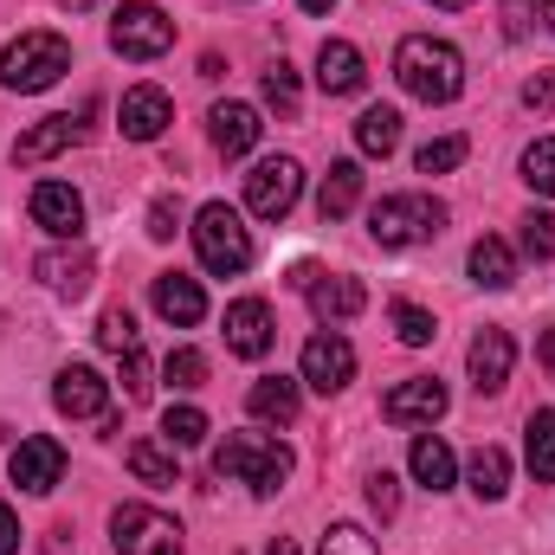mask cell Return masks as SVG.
Listing matches in <instances>:
<instances>
[{
  "mask_svg": "<svg viewBox=\"0 0 555 555\" xmlns=\"http://www.w3.org/2000/svg\"><path fill=\"white\" fill-rule=\"evenodd\" d=\"M168 124H175V104H168V91H155V85H137V91L124 98V111H117V130L130 142H155Z\"/></svg>",
  "mask_w": 555,
  "mask_h": 555,
  "instance_id": "15",
  "label": "cell"
},
{
  "mask_svg": "<svg viewBox=\"0 0 555 555\" xmlns=\"http://www.w3.org/2000/svg\"><path fill=\"white\" fill-rule=\"evenodd\" d=\"M304 291H310V310H317V317H336V323H349V317L369 310L362 278H310Z\"/></svg>",
  "mask_w": 555,
  "mask_h": 555,
  "instance_id": "20",
  "label": "cell"
},
{
  "mask_svg": "<svg viewBox=\"0 0 555 555\" xmlns=\"http://www.w3.org/2000/svg\"><path fill=\"white\" fill-rule=\"evenodd\" d=\"M323 555H375V537H369L362 524H330V537H323Z\"/></svg>",
  "mask_w": 555,
  "mask_h": 555,
  "instance_id": "37",
  "label": "cell"
},
{
  "mask_svg": "<svg viewBox=\"0 0 555 555\" xmlns=\"http://www.w3.org/2000/svg\"><path fill=\"white\" fill-rule=\"evenodd\" d=\"M33 272L46 278L59 297H85V291H91V259H85V253H72V259H65V253H46Z\"/></svg>",
  "mask_w": 555,
  "mask_h": 555,
  "instance_id": "26",
  "label": "cell"
},
{
  "mask_svg": "<svg viewBox=\"0 0 555 555\" xmlns=\"http://www.w3.org/2000/svg\"><path fill=\"white\" fill-rule=\"evenodd\" d=\"M13 550H20V517L0 504V555H13Z\"/></svg>",
  "mask_w": 555,
  "mask_h": 555,
  "instance_id": "45",
  "label": "cell"
},
{
  "mask_svg": "<svg viewBox=\"0 0 555 555\" xmlns=\"http://www.w3.org/2000/svg\"><path fill=\"white\" fill-rule=\"evenodd\" d=\"M72 72V46L59 33H20L7 52H0V85L7 91H46Z\"/></svg>",
  "mask_w": 555,
  "mask_h": 555,
  "instance_id": "4",
  "label": "cell"
},
{
  "mask_svg": "<svg viewBox=\"0 0 555 555\" xmlns=\"http://www.w3.org/2000/svg\"><path fill=\"white\" fill-rule=\"evenodd\" d=\"M124 459H130V472H137L142 485H155V491H162V485H175V459H168L155 439H130V452H124Z\"/></svg>",
  "mask_w": 555,
  "mask_h": 555,
  "instance_id": "30",
  "label": "cell"
},
{
  "mask_svg": "<svg viewBox=\"0 0 555 555\" xmlns=\"http://www.w3.org/2000/svg\"><path fill=\"white\" fill-rule=\"evenodd\" d=\"M78 137H85V124H78V117H46L39 130H26V137L13 142V162H20V168H33V162H46V155L72 149Z\"/></svg>",
  "mask_w": 555,
  "mask_h": 555,
  "instance_id": "21",
  "label": "cell"
},
{
  "mask_svg": "<svg viewBox=\"0 0 555 555\" xmlns=\"http://www.w3.org/2000/svg\"><path fill=\"white\" fill-rule=\"evenodd\" d=\"M33 227H46L59 240H78L85 233V194L65 188V181H39L33 188Z\"/></svg>",
  "mask_w": 555,
  "mask_h": 555,
  "instance_id": "12",
  "label": "cell"
},
{
  "mask_svg": "<svg viewBox=\"0 0 555 555\" xmlns=\"http://www.w3.org/2000/svg\"><path fill=\"white\" fill-rule=\"evenodd\" d=\"M304 382H310L317 395H343V388L356 382V349H349L336 330H317V336L304 343Z\"/></svg>",
  "mask_w": 555,
  "mask_h": 555,
  "instance_id": "9",
  "label": "cell"
},
{
  "mask_svg": "<svg viewBox=\"0 0 555 555\" xmlns=\"http://www.w3.org/2000/svg\"><path fill=\"white\" fill-rule=\"evenodd\" d=\"M168 382L175 388H201L207 382V356L201 349H168Z\"/></svg>",
  "mask_w": 555,
  "mask_h": 555,
  "instance_id": "38",
  "label": "cell"
},
{
  "mask_svg": "<svg viewBox=\"0 0 555 555\" xmlns=\"http://www.w3.org/2000/svg\"><path fill=\"white\" fill-rule=\"evenodd\" d=\"M524 253L543 266V259H555V214H530L524 220Z\"/></svg>",
  "mask_w": 555,
  "mask_h": 555,
  "instance_id": "39",
  "label": "cell"
},
{
  "mask_svg": "<svg viewBox=\"0 0 555 555\" xmlns=\"http://www.w3.org/2000/svg\"><path fill=\"white\" fill-rule=\"evenodd\" d=\"M266 555H297V543H291V537H272V550Z\"/></svg>",
  "mask_w": 555,
  "mask_h": 555,
  "instance_id": "47",
  "label": "cell"
},
{
  "mask_svg": "<svg viewBox=\"0 0 555 555\" xmlns=\"http://www.w3.org/2000/svg\"><path fill=\"white\" fill-rule=\"evenodd\" d=\"M543 20H550V33H555V0H543Z\"/></svg>",
  "mask_w": 555,
  "mask_h": 555,
  "instance_id": "49",
  "label": "cell"
},
{
  "mask_svg": "<svg viewBox=\"0 0 555 555\" xmlns=\"http://www.w3.org/2000/svg\"><path fill=\"white\" fill-rule=\"evenodd\" d=\"M433 7H452V13H459V7H472V0H433Z\"/></svg>",
  "mask_w": 555,
  "mask_h": 555,
  "instance_id": "51",
  "label": "cell"
},
{
  "mask_svg": "<svg viewBox=\"0 0 555 555\" xmlns=\"http://www.w3.org/2000/svg\"><path fill=\"white\" fill-rule=\"evenodd\" d=\"M162 433H168V446H201L207 439V414L201 408H168L162 414Z\"/></svg>",
  "mask_w": 555,
  "mask_h": 555,
  "instance_id": "35",
  "label": "cell"
},
{
  "mask_svg": "<svg viewBox=\"0 0 555 555\" xmlns=\"http://www.w3.org/2000/svg\"><path fill=\"white\" fill-rule=\"evenodd\" d=\"M465 362H472V388H478V395H498V388L511 382V362H517V343H511V330H478Z\"/></svg>",
  "mask_w": 555,
  "mask_h": 555,
  "instance_id": "14",
  "label": "cell"
},
{
  "mask_svg": "<svg viewBox=\"0 0 555 555\" xmlns=\"http://www.w3.org/2000/svg\"><path fill=\"white\" fill-rule=\"evenodd\" d=\"M207 124H214V149H220V155H253L259 137H266V124H259L253 104H214Z\"/></svg>",
  "mask_w": 555,
  "mask_h": 555,
  "instance_id": "18",
  "label": "cell"
},
{
  "mask_svg": "<svg viewBox=\"0 0 555 555\" xmlns=\"http://www.w3.org/2000/svg\"><path fill=\"white\" fill-rule=\"evenodd\" d=\"M524 104H530V111H555V65H550V72H537V78L524 85Z\"/></svg>",
  "mask_w": 555,
  "mask_h": 555,
  "instance_id": "42",
  "label": "cell"
},
{
  "mask_svg": "<svg viewBox=\"0 0 555 555\" xmlns=\"http://www.w3.org/2000/svg\"><path fill=\"white\" fill-rule=\"evenodd\" d=\"M246 408H253V420H278V426H291V420H297V382H284V375L253 382Z\"/></svg>",
  "mask_w": 555,
  "mask_h": 555,
  "instance_id": "24",
  "label": "cell"
},
{
  "mask_svg": "<svg viewBox=\"0 0 555 555\" xmlns=\"http://www.w3.org/2000/svg\"><path fill=\"white\" fill-rule=\"evenodd\" d=\"M98 343H104L111 356H130V349H137V317H130V310H104Z\"/></svg>",
  "mask_w": 555,
  "mask_h": 555,
  "instance_id": "36",
  "label": "cell"
},
{
  "mask_svg": "<svg viewBox=\"0 0 555 555\" xmlns=\"http://www.w3.org/2000/svg\"><path fill=\"white\" fill-rule=\"evenodd\" d=\"M227 349L246 356V362H259V356L272 349V304H266V297H240V304L227 310Z\"/></svg>",
  "mask_w": 555,
  "mask_h": 555,
  "instance_id": "13",
  "label": "cell"
},
{
  "mask_svg": "<svg viewBox=\"0 0 555 555\" xmlns=\"http://www.w3.org/2000/svg\"><path fill=\"white\" fill-rule=\"evenodd\" d=\"M446 227V207L433 201V194H388L375 214H369V233L382 240V246H420V240H433Z\"/></svg>",
  "mask_w": 555,
  "mask_h": 555,
  "instance_id": "5",
  "label": "cell"
},
{
  "mask_svg": "<svg viewBox=\"0 0 555 555\" xmlns=\"http://www.w3.org/2000/svg\"><path fill=\"white\" fill-rule=\"evenodd\" d=\"M504 33H511V39L530 33V0H504Z\"/></svg>",
  "mask_w": 555,
  "mask_h": 555,
  "instance_id": "44",
  "label": "cell"
},
{
  "mask_svg": "<svg viewBox=\"0 0 555 555\" xmlns=\"http://www.w3.org/2000/svg\"><path fill=\"white\" fill-rule=\"evenodd\" d=\"M65 7H72V13H85V7H98V0H65Z\"/></svg>",
  "mask_w": 555,
  "mask_h": 555,
  "instance_id": "50",
  "label": "cell"
},
{
  "mask_svg": "<svg viewBox=\"0 0 555 555\" xmlns=\"http://www.w3.org/2000/svg\"><path fill=\"white\" fill-rule=\"evenodd\" d=\"M472 278H478L485 291H511V284H517V253L485 233V240L472 246Z\"/></svg>",
  "mask_w": 555,
  "mask_h": 555,
  "instance_id": "23",
  "label": "cell"
},
{
  "mask_svg": "<svg viewBox=\"0 0 555 555\" xmlns=\"http://www.w3.org/2000/svg\"><path fill=\"white\" fill-rule=\"evenodd\" d=\"M356 201H362V168H356V162H330L323 194H317L323 220H349V214H356Z\"/></svg>",
  "mask_w": 555,
  "mask_h": 555,
  "instance_id": "22",
  "label": "cell"
},
{
  "mask_svg": "<svg viewBox=\"0 0 555 555\" xmlns=\"http://www.w3.org/2000/svg\"><path fill=\"white\" fill-rule=\"evenodd\" d=\"M414 478L426 491H446V485H452V446H446L439 433H420L414 439Z\"/></svg>",
  "mask_w": 555,
  "mask_h": 555,
  "instance_id": "28",
  "label": "cell"
},
{
  "mask_svg": "<svg viewBox=\"0 0 555 555\" xmlns=\"http://www.w3.org/2000/svg\"><path fill=\"white\" fill-rule=\"evenodd\" d=\"M111 46L124 59H162L175 46V20L162 7H149V0H124L117 20H111Z\"/></svg>",
  "mask_w": 555,
  "mask_h": 555,
  "instance_id": "6",
  "label": "cell"
},
{
  "mask_svg": "<svg viewBox=\"0 0 555 555\" xmlns=\"http://www.w3.org/2000/svg\"><path fill=\"white\" fill-rule=\"evenodd\" d=\"M524 452H530L537 485H555V408H537V414H530V439H524Z\"/></svg>",
  "mask_w": 555,
  "mask_h": 555,
  "instance_id": "29",
  "label": "cell"
},
{
  "mask_svg": "<svg viewBox=\"0 0 555 555\" xmlns=\"http://www.w3.org/2000/svg\"><path fill=\"white\" fill-rule=\"evenodd\" d=\"M362 78H369L362 52H356L349 39H323V52H317V85H323L330 98H349V91H362Z\"/></svg>",
  "mask_w": 555,
  "mask_h": 555,
  "instance_id": "17",
  "label": "cell"
},
{
  "mask_svg": "<svg viewBox=\"0 0 555 555\" xmlns=\"http://www.w3.org/2000/svg\"><path fill=\"white\" fill-rule=\"evenodd\" d=\"M524 181H530L537 194H550V201H555V137H543V142H530V149H524Z\"/></svg>",
  "mask_w": 555,
  "mask_h": 555,
  "instance_id": "32",
  "label": "cell"
},
{
  "mask_svg": "<svg viewBox=\"0 0 555 555\" xmlns=\"http://www.w3.org/2000/svg\"><path fill=\"white\" fill-rule=\"evenodd\" d=\"M124 388H130V395H149V356H142V343L137 349H130V356H124Z\"/></svg>",
  "mask_w": 555,
  "mask_h": 555,
  "instance_id": "43",
  "label": "cell"
},
{
  "mask_svg": "<svg viewBox=\"0 0 555 555\" xmlns=\"http://www.w3.org/2000/svg\"><path fill=\"white\" fill-rule=\"evenodd\" d=\"M188 233H194V253H201V266L214 278H240L253 266V233H246V220L227 201H207Z\"/></svg>",
  "mask_w": 555,
  "mask_h": 555,
  "instance_id": "3",
  "label": "cell"
},
{
  "mask_svg": "<svg viewBox=\"0 0 555 555\" xmlns=\"http://www.w3.org/2000/svg\"><path fill=\"white\" fill-rule=\"evenodd\" d=\"M175 227H181V201H175V194H155V207H149V240H175Z\"/></svg>",
  "mask_w": 555,
  "mask_h": 555,
  "instance_id": "40",
  "label": "cell"
},
{
  "mask_svg": "<svg viewBox=\"0 0 555 555\" xmlns=\"http://www.w3.org/2000/svg\"><path fill=\"white\" fill-rule=\"evenodd\" d=\"M297 7H304V13H330L336 0H297Z\"/></svg>",
  "mask_w": 555,
  "mask_h": 555,
  "instance_id": "48",
  "label": "cell"
},
{
  "mask_svg": "<svg viewBox=\"0 0 555 555\" xmlns=\"http://www.w3.org/2000/svg\"><path fill=\"white\" fill-rule=\"evenodd\" d=\"M382 414L395 420V426H408V420H439V414H446V382H433V375L401 382V388L382 401Z\"/></svg>",
  "mask_w": 555,
  "mask_h": 555,
  "instance_id": "19",
  "label": "cell"
},
{
  "mask_svg": "<svg viewBox=\"0 0 555 555\" xmlns=\"http://www.w3.org/2000/svg\"><path fill=\"white\" fill-rule=\"evenodd\" d=\"M388 323H395V336H401L408 349H426V343L439 336V323H433V310H420V304H408V297H401V304L388 310Z\"/></svg>",
  "mask_w": 555,
  "mask_h": 555,
  "instance_id": "31",
  "label": "cell"
},
{
  "mask_svg": "<svg viewBox=\"0 0 555 555\" xmlns=\"http://www.w3.org/2000/svg\"><path fill=\"white\" fill-rule=\"evenodd\" d=\"M59 478H65V446H59V439L33 433V439H20V446H13V485H20V491L46 498Z\"/></svg>",
  "mask_w": 555,
  "mask_h": 555,
  "instance_id": "11",
  "label": "cell"
},
{
  "mask_svg": "<svg viewBox=\"0 0 555 555\" xmlns=\"http://www.w3.org/2000/svg\"><path fill=\"white\" fill-rule=\"evenodd\" d=\"M465 155H472V142L465 137H439V142H426L414 162H420V175H446V168H459Z\"/></svg>",
  "mask_w": 555,
  "mask_h": 555,
  "instance_id": "33",
  "label": "cell"
},
{
  "mask_svg": "<svg viewBox=\"0 0 555 555\" xmlns=\"http://www.w3.org/2000/svg\"><path fill=\"white\" fill-rule=\"evenodd\" d=\"M356 142H362V155H395V142H401V111L369 104V111L356 117Z\"/></svg>",
  "mask_w": 555,
  "mask_h": 555,
  "instance_id": "25",
  "label": "cell"
},
{
  "mask_svg": "<svg viewBox=\"0 0 555 555\" xmlns=\"http://www.w3.org/2000/svg\"><path fill=\"white\" fill-rule=\"evenodd\" d=\"M395 78L420 104H452L465 91V59H459V46L433 39V33H414V39L395 46Z\"/></svg>",
  "mask_w": 555,
  "mask_h": 555,
  "instance_id": "1",
  "label": "cell"
},
{
  "mask_svg": "<svg viewBox=\"0 0 555 555\" xmlns=\"http://www.w3.org/2000/svg\"><path fill=\"white\" fill-rule=\"evenodd\" d=\"M472 491H478L485 504H498V498L511 491V459H504V446H478V452H472Z\"/></svg>",
  "mask_w": 555,
  "mask_h": 555,
  "instance_id": "27",
  "label": "cell"
},
{
  "mask_svg": "<svg viewBox=\"0 0 555 555\" xmlns=\"http://www.w3.org/2000/svg\"><path fill=\"white\" fill-rule=\"evenodd\" d=\"M214 472L233 478V485H253L259 498H272L278 485L291 478V452L278 439H266V433H227L214 446Z\"/></svg>",
  "mask_w": 555,
  "mask_h": 555,
  "instance_id": "2",
  "label": "cell"
},
{
  "mask_svg": "<svg viewBox=\"0 0 555 555\" xmlns=\"http://www.w3.org/2000/svg\"><path fill=\"white\" fill-rule=\"evenodd\" d=\"M537 356H543V369H550V375H555V330H550V336H543V349H537Z\"/></svg>",
  "mask_w": 555,
  "mask_h": 555,
  "instance_id": "46",
  "label": "cell"
},
{
  "mask_svg": "<svg viewBox=\"0 0 555 555\" xmlns=\"http://www.w3.org/2000/svg\"><path fill=\"white\" fill-rule=\"evenodd\" d=\"M52 408L72 414V420H104L111 414V382H104L98 369L72 362V369H59V382H52Z\"/></svg>",
  "mask_w": 555,
  "mask_h": 555,
  "instance_id": "10",
  "label": "cell"
},
{
  "mask_svg": "<svg viewBox=\"0 0 555 555\" xmlns=\"http://www.w3.org/2000/svg\"><path fill=\"white\" fill-rule=\"evenodd\" d=\"M266 104H272L278 117H297V72L278 59V65H266Z\"/></svg>",
  "mask_w": 555,
  "mask_h": 555,
  "instance_id": "34",
  "label": "cell"
},
{
  "mask_svg": "<svg viewBox=\"0 0 555 555\" xmlns=\"http://www.w3.org/2000/svg\"><path fill=\"white\" fill-rule=\"evenodd\" d=\"M111 530H117V555H181V524L149 504H124Z\"/></svg>",
  "mask_w": 555,
  "mask_h": 555,
  "instance_id": "7",
  "label": "cell"
},
{
  "mask_svg": "<svg viewBox=\"0 0 555 555\" xmlns=\"http://www.w3.org/2000/svg\"><path fill=\"white\" fill-rule=\"evenodd\" d=\"M149 297H155V310H162L175 330H194V323L207 317V291H201V278H188V272H162Z\"/></svg>",
  "mask_w": 555,
  "mask_h": 555,
  "instance_id": "16",
  "label": "cell"
},
{
  "mask_svg": "<svg viewBox=\"0 0 555 555\" xmlns=\"http://www.w3.org/2000/svg\"><path fill=\"white\" fill-rule=\"evenodd\" d=\"M297 194H304V168H297L291 155H272V162H259V168L246 175V207H253L259 220H284V214L297 207Z\"/></svg>",
  "mask_w": 555,
  "mask_h": 555,
  "instance_id": "8",
  "label": "cell"
},
{
  "mask_svg": "<svg viewBox=\"0 0 555 555\" xmlns=\"http://www.w3.org/2000/svg\"><path fill=\"white\" fill-rule=\"evenodd\" d=\"M369 504H375L382 517H395V511H401V485H395L388 472H375V478H369Z\"/></svg>",
  "mask_w": 555,
  "mask_h": 555,
  "instance_id": "41",
  "label": "cell"
}]
</instances>
